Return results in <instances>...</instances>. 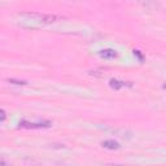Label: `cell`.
Wrapping results in <instances>:
<instances>
[{
    "instance_id": "6da1fadb",
    "label": "cell",
    "mask_w": 166,
    "mask_h": 166,
    "mask_svg": "<svg viewBox=\"0 0 166 166\" xmlns=\"http://www.w3.org/2000/svg\"><path fill=\"white\" fill-rule=\"evenodd\" d=\"M22 16H28V17H34L36 18L39 22L42 23H52L57 19L56 15H39V13H23Z\"/></svg>"
},
{
    "instance_id": "7a4b0ae2",
    "label": "cell",
    "mask_w": 166,
    "mask_h": 166,
    "mask_svg": "<svg viewBox=\"0 0 166 166\" xmlns=\"http://www.w3.org/2000/svg\"><path fill=\"white\" fill-rule=\"evenodd\" d=\"M49 126H51V122H38V123L26 122V121L19 122V127L22 129H43V127H49Z\"/></svg>"
},
{
    "instance_id": "3957f363",
    "label": "cell",
    "mask_w": 166,
    "mask_h": 166,
    "mask_svg": "<svg viewBox=\"0 0 166 166\" xmlns=\"http://www.w3.org/2000/svg\"><path fill=\"white\" fill-rule=\"evenodd\" d=\"M99 56L104 60H113L117 57V52L114 49H110V48H107V49H101L99 52Z\"/></svg>"
},
{
    "instance_id": "277c9868",
    "label": "cell",
    "mask_w": 166,
    "mask_h": 166,
    "mask_svg": "<svg viewBox=\"0 0 166 166\" xmlns=\"http://www.w3.org/2000/svg\"><path fill=\"white\" fill-rule=\"evenodd\" d=\"M101 145H103L104 148L112 149V151H117V149L121 148V145H119L117 142H114V140H104V142L101 143Z\"/></svg>"
},
{
    "instance_id": "5b68a950",
    "label": "cell",
    "mask_w": 166,
    "mask_h": 166,
    "mask_svg": "<svg viewBox=\"0 0 166 166\" xmlns=\"http://www.w3.org/2000/svg\"><path fill=\"white\" fill-rule=\"evenodd\" d=\"M109 86H110V88L118 91V90H121V88L125 87V82L123 81H119V79H110V81H109Z\"/></svg>"
},
{
    "instance_id": "8992f818",
    "label": "cell",
    "mask_w": 166,
    "mask_h": 166,
    "mask_svg": "<svg viewBox=\"0 0 166 166\" xmlns=\"http://www.w3.org/2000/svg\"><path fill=\"white\" fill-rule=\"evenodd\" d=\"M11 83H15V84H26L25 81H16V79H9Z\"/></svg>"
},
{
    "instance_id": "52a82bcc",
    "label": "cell",
    "mask_w": 166,
    "mask_h": 166,
    "mask_svg": "<svg viewBox=\"0 0 166 166\" xmlns=\"http://www.w3.org/2000/svg\"><path fill=\"white\" fill-rule=\"evenodd\" d=\"M0 114H2V122H4L5 121V112H4V109L0 110Z\"/></svg>"
},
{
    "instance_id": "ba28073f",
    "label": "cell",
    "mask_w": 166,
    "mask_h": 166,
    "mask_svg": "<svg viewBox=\"0 0 166 166\" xmlns=\"http://www.w3.org/2000/svg\"><path fill=\"white\" fill-rule=\"evenodd\" d=\"M164 88H166V84H164Z\"/></svg>"
}]
</instances>
